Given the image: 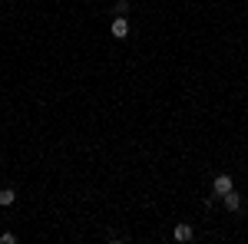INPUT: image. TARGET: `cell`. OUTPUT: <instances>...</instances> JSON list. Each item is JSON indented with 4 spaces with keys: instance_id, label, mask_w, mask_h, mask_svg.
Returning <instances> with one entry per match:
<instances>
[{
    "instance_id": "cell-6",
    "label": "cell",
    "mask_w": 248,
    "mask_h": 244,
    "mask_svg": "<svg viewBox=\"0 0 248 244\" xmlns=\"http://www.w3.org/2000/svg\"><path fill=\"white\" fill-rule=\"evenodd\" d=\"M126 10H129V0H116V17H126Z\"/></svg>"
},
{
    "instance_id": "cell-3",
    "label": "cell",
    "mask_w": 248,
    "mask_h": 244,
    "mask_svg": "<svg viewBox=\"0 0 248 244\" xmlns=\"http://www.w3.org/2000/svg\"><path fill=\"white\" fill-rule=\"evenodd\" d=\"M212 188H215V195H225V191H232V175H215V182H212Z\"/></svg>"
},
{
    "instance_id": "cell-2",
    "label": "cell",
    "mask_w": 248,
    "mask_h": 244,
    "mask_svg": "<svg viewBox=\"0 0 248 244\" xmlns=\"http://www.w3.org/2000/svg\"><path fill=\"white\" fill-rule=\"evenodd\" d=\"M222 205L229 208V211H238V208H242V195L232 188V191H225V195H222Z\"/></svg>"
},
{
    "instance_id": "cell-7",
    "label": "cell",
    "mask_w": 248,
    "mask_h": 244,
    "mask_svg": "<svg viewBox=\"0 0 248 244\" xmlns=\"http://www.w3.org/2000/svg\"><path fill=\"white\" fill-rule=\"evenodd\" d=\"M0 241H3V244H14V241H17V234H10V231H3V234H0Z\"/></svg>"
},
{
    "instance_id": "cell-4",
    "label": "cell",
    "mask_w": 248,
    "mask_h": 244,
    "mask_svg": "<svg viewBox=\"0 0 248 244\" xmlns=\"http://www.w3.org/2000/svg\"><path fill=\"white\" fill-rule=\"evenodd\" d=\"M172 238H175L179 244H186V241H192V238H195V231H192V225H175Z\"/></svg>"
},
{
    "instance_id": "cell-1",
    "label": "cell",
    "mask_w": 248,
    "mask_h": 244,
    "mask_svg": "<svg viewBox=\"0 0 248 244\" xmlns=\"http://www.w3.org/2000/svg\"><path fill=\"white\" fill-rule=\"evenodd\" d=\"M109 33H113L116 40H126V37H129V23H126V17H113V27H109Z\"/></svg>"
},
{
    "instance_id": "cell-5",
    "label": "cell",
    "mask_w": 248,
    "mask_h": 244,
    "mask_svg": "<svg viewBox=\"0 0 248 244\" xmlns=\"http://www.w3.org/2000/svg\"><path fill=\"white\" fill-rule=\"evenodd\" d=\"M17 201V191L14 188H0V208H10Z\"/></svg>"
}]
</instances>
